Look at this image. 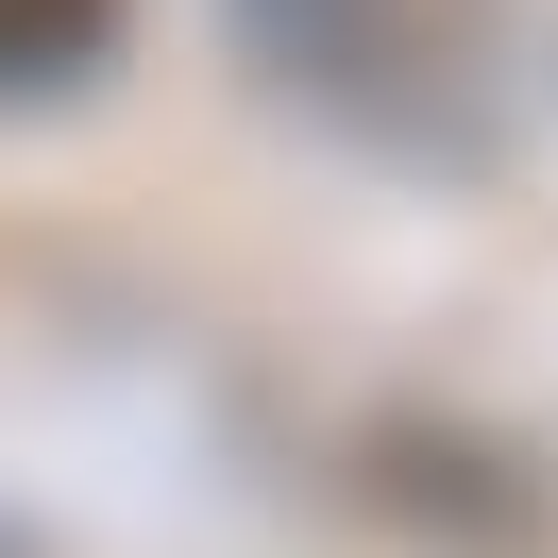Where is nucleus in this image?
Listing matches in <instances>:
<instances>
[{
	"instance_id": "obj_1",
	"label": "nucleus",
	"mask_w": 558,
	"mask_h": 558,
	"mask_svg": "<svg viewBox=\"0 0 558 558\" xmlns=\"http://www.w3.org/2000/svg\"><path fill=\"white\" fill-rule=\"evenodd\" d=\"M69 51H102V0H0V85H51Z\"/></svg>"
}]
</instances>
